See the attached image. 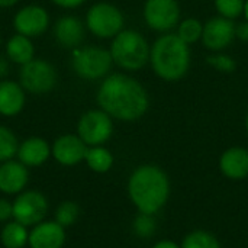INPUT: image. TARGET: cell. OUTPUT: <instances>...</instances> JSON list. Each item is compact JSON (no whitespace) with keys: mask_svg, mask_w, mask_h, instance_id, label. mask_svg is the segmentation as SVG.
Wrapping results in <instances>:
<instances>
[{"mask_svg":"<svg viewBox=\"0 0 248 248\" xmlns=\"http://www.w3.org/2000/svg\"><path fill=\"white\" fill-rule=\"evenodd\" d=\"M97 103L110 118L135 121L145 113L148 97L137 80L125 74H112L100 84Z\"/></svg>","mask_w":248,"mask_h":248,"instance_id":"obj_1","label":"cell"},{"mask_svg":"<svg viewBox=\"0 0 248 248\" xmlns=\"http://www.w3.org/2000/svg\"><path fill=\"white\" fill-rule=\"evenodd\" d=\"M126 190L138 212L155 215L170 198V180L160 167L144 164L132 171Z\"/></svg>","mask_w":248,"mask_h":248,"instance_id":"obj_2","label":"cell"},{"mask_svg":"<svg viewBox=\"0 0 248 248\" xmlns=\"http://www.w3.org/2000/svg\"><path fill=\"white\" fill-rule=\"evenodd\" d=\"M151 61L155 73L166 80L180 78L189 67V48L179 35L161 36L153 46Z\"/></svg>","mask_w":248,"mask_h":248,"instance_id":"obj_3","label":"cell"},{"mask_svg":"<svg viewBox=\"0 0 248 248\" xmlns=\"http://www.w3.org/2000/svg\"><path fill=\"white\" fill-rule=\"evenodd\" d=\"M112 60L125 70H140L148 60V45L135 31L119 32L110 46Z\"/></svg>","mask_w":248,"mask_h":248,"instance_id":"obj_4","label":"cell"},{"mask_svg":"<svg viewBox=\"0 0 248 248\" xmlns=\"http://www.w3.org/2000/svg\"><path fill=\"white\" fill-rule=\"evenodd\" d=\"M19 83L31 94L41 96L49 93L57 84V70L49 61L33 58L20 65Z\"/></svg>","mask_w":248,"mask_h":248,"instance_id":"obj_5","label":"cell"},{"mask_svg":"<svg viewBox=\"0 0 248 248\" xmlns=\"http://www.w3.org/2000/svg\"><path fill=\"white\" fill-rule=\"evenodd\" d=\"M112 61L109 51L99 46H86L74 49L71 64L78 77L84 80H97L110 70Z\"/></svg>","mask_w":248,"mask_h":248,"instance_id":"obj_6","label":"cell"},{"mask_svg":"<svg viewBox=\"0 0 248 248\" xmlns=\"http://www.w3.org/2000/svg\"><path fill=\"white\" fill-rule=\"evenodd\" d=\"M86 25L93 35L99 38H112L121 32L124 16L113 4L96 3L86 15Z\"/></svg>","mask_w":248,"mask_h":248,"instance_id":"obj_7","label":"cell"},{"mask_svg":"<svg viewBox=\"0 0 248 248\" xmlns=\"http://www.w3.org/2000/svg\"><path fill=\"white\" fill-rule=\"evenodd\" d=\"M113 132L110 116L103 110H89L83 113L77 124V135L89 147L105 144Z\"/></svg>","mask_w":248,"mask_h":248,"instance_id":"obj_8","label":"cell"},{"mask_svg":"<svg viewBox=\"0 0 248 248\" xmlns=\"http://www.w3.org/2000/svg\"><path fill=\"white\" fill-rule=\"evenodd\" d=\"M48 212V201L38 190H23L13 201V219L25 227L42 222Z\"/></svg>","mask_w":248,"mask_h":248,"instance_id":"obj_9","label":"cell"},{"mask_svg":"<svg viewBox=\"0 0 248 248\" xmlns=\"http://www.w3.org/2000/svg\"><path fill=\"white\" fill-rule=\"evenodd\" d=\"M49 26V15L45 7L39 4H26L20 7L13 17V28L16 33L28 38L41 36Z\"/></svg>","mask_w":248,"mask_h":248,"instance_id":"obj_10","label":"cell"},{"mask_svg":"<svg viewBox=\"0 0 248 248\" xmlns=\"http://www.w3.org/2000/svg\"><path fill=\"white\" fill-rule=\"evenodd\" d=\"M87 148L89 147L83 142V140L78 135L65 134L54 141L51 147V155L58 164L71 167L84 160Z\"/></svg>","mask_w":248,"mask_h":248,"instance_id":"obj_11","label":"cell"},{"mask_svg":"<svg viewBox=\"0 0 248 248\" xmlns=\"http://www.w3.org/2000/svg\"><path fill=\"white\" fill-rule=\"evenodd\" d=\"M144 15L153 29L167 31L177 23L180 12L176 0H147Z\"/></svg>","mask_w":248,"mask_h":248,"instance_id":"obj_12","label":"cell"},{"mask_svg":"<svg viewBox=\"0 0 248 248\" xmlns=\"http://www.w3.org/2000/svg\"><path fill=\"white\" fill-rule=\"evenodd\" d=\"M65 244V228L55 221H42L29 232L31 248H62Z\"/></svg>","mask_w":248,"mask_h":248,"instance_id":"obj_13","label":"cell"},{"mask_svg":"<svg viewBox=\"0 0 248 248\" xmlns=\"http://www.w3.org/2000/svg\"><path fill=\"white\" fill-rule=\"evenodd\" d=\"M29 180L28 167L19 160L0 163V192L4 195H19L25 190Z\"/></svg>","mask_w":248,"mask_h":248,"instance_id":"obj_14","label":"cell"},{"mask_svg":"<svg viewBox=\"0 0 248 248\" xmlns=\"http://www.w3.org/2000/svg\"><path fill=\"white\" fill-rule=\"evenodd\" d=\"M26 92L19 81L3 80L0 81V115L13 118L23 110Z\"/></svg>","mask_w":248,"mask_h":248,"instance_id":"obj_15","label":"cell"},{"mask_svg":"<svg viewBox=\"0 0 248 248\" xmlns=\"http://www.w3.org/2000/svg\"><path fill=\"white\" fill-rule=\"evenodd\" d=\"M52 33L61 46L76 49L84 38V26L76 16H61L54 23Z\"/></svg>","mask_w":248,"mask_h":248,"instance_id":"obj_16","label":"cell"},{"mask_svg":"<svg viewBox=\"0 0 248 248\" xmlns=\"http://www.w3.org/2000/svg\"><path fill=\"white\" fill-rule=\"evenodd\" d=\"M235 35L234 23L225 17H215L209 20L202 32L203 42L211 49H221L227 46Z\"/></svg>","mask_w":248,"mask_h":248,"instance_id":"obj_17","label":"cell"},{"mask_svg":"<svg viewBox=\"0 0 248 248\" xmlns=\"http://www.w3.org/2000/svg\"><path fill=\"white\" fill-rule=\"evenodd\" d=\"M51 155L49 144L39 137L26 138L17 148V160L26 167H39L42 166Z\"/></svg>","mask_w":248,"mask_h":248,"instance_id":"obj_18","label":"cell"},{"mask_svg":"<svg viewBox=\"0 0 248 248\" xmlns=\"http://www.w3.org/2000/svg\"><path fill=\"white\" fill-rule=\"evenodd\" d=\"M221 173L231 180L248 177V151L241 147L228 148L219 158Z\"/></svg>","mask_w":248,"mask_h":248,"instance_id":"obj_19","label":"cell"},{"mask_svg":"<svg viewBox=\"0 0 248 248\" xmlns=\"http://www.w3.org/2000/svg\"><path fill=\"white\" fill-rule=\"evenodd\" d=\"M32 38H28L25 35L16 33L6 42V58L15 64L23 65L35 58V46L31 41Z\"/></svg>","mask_w":248,"mask_h":248,"instance_id":"obj_20","label":"cell"},{"mask_svg":"<svg viewBox=\"0 0 248 248\" xmlns=\"http://www.w3.org/2000/svg\"><path fill=\"white\" fill-rule=\"evenodd\" d=\"M29 232L17 221H9L0 232V241L4 248H23L28 246Z\"/></svg>","mask_w":248,"mask_h":248,"instance_id":"obj_21","label":"cell"},{"mask_svg":"<svg viewBox=\"0 0 248 248\" xmlns=\"http://www.w3.org/2000/svg\"><path fill=\"white\" fill-rule=\"evenodd\" d=\"M84 161L92 171L108 173L113 166V155L108 148H105L102 145H96V147L87 148Z\"/></svg>","mask_w":248,"mask_h":248,"instance_id":"obj_22","label":"cell"},{"mask_svg":"<svg viewBox=\"0 0 248 248\" xmlns=\"http://www.w3.org/2000/svg\"><path fill=\"white\" fill-rule=\"evenodd\" d=\"M180 248H222L221 243L218 241V238L203 230H196L192 231L190 234H187L183 241Z\"/></svg>","mask_w":248,"mask_h":248,"instance_id":"obj_23","label":"cell"},{"mask_svg":"<svg viewBox=\"0 0 248 248\" xmlns=\"http://www.w3.org/2000/svg\"><path fill=\"white\" fill-rule=\"evenodd\" d=\"M17 148L19 142L13 131L4 125H0V163L13 160L17 154Z\"/></svg>","mask_w":248,"mask_h":248,"instance_id":"obj_24","label":"cell"},{"mask_svg":"<svg viewBox=\"0 0 248 248\" xmlns=\"http://www.w3.org/2000/svg\"><path fill=\"white\" fill-rule=\"evenodd\" d=\"M54 217H55V219H54L55 222H58L64 228H68L77 222V219L80 217V208L73 201H64L57 206Z\"/></svg>","mask_w":248,"mask_h":248,"instance_id":"obj_25","label":"cell"},{"mask_svg":"<svg viewBox=\"0 0 248 248\" xmlns=\"http://www.w3.org/2000/svg\"><path fill=\"white\" fill-rule=\"evenodd\" d=\"M132 230H134L135 235L140 238H151L157 230V221H155L154 215L138 212V215L135 217V219L132 222Z\"/></svg>","mask_w":248,"mask_h":248,"instance_id":"obj_26","label":"cell"},{"mask_svg":"<svg viewBox=\"0 0 248 248\" xmlns=\"http://www.w3.org/2000/svg\"><path fill=\"white\" fill-rule=\"evenodd\" d=\"M202 32H203L202 25L196 19H187L179 28V36L186 44H190V42L198 41L202 36Z\"/></svg>","mask_w":248,"mask_h":248,"instance_id":"obj_27","label":"cell"},{"mask_svg":"<svg viewBox=\"0 0 248 248\" xmlns=\"http://www.w3.org/2000/svg\"><path fill=\"white\" fill-rule=\"evenodd\" d=\"M217 9L225 17H237L244 7L243 0H215Z\"/></svg>","mask_w":248,"mask_h":248,"instance_id":"obj_28","label":"cell"},{"mask_svg":"<svg viewBox=\"0 0 248 248\" xmlns=\"http://www.w3.org/2000/svg\"><path fill=\"white\" fill-rule=\"evenodd\" d=\"M208 62L211 65H214L215 68H218L219 71H232L235 68V62L232 58L227 57V55H215V57H209Z\"/></svg>","mask_w":248,"mask_h":248,"instance_id":"obj_29","label":"cell"},{"mask_svg":"<svg viewBox=\"0 0 248 248\" xmlns=\"http://www.w3.org/2000/svg\"><path fill=\"white\" fill-rule=\"evenodd\" d=\"M13 218V202L0 198V222H9Z\"/></svg>","mask_w":248,"mask_h":248,"instance_id":"obj_30","label":"cell"},{"mask_svg":"<svg viewBox=\"0 0 248 248\" xmlns=\"http://www.w3.org/2000/svg\"><path fill=\"white\" fill-rule=\"evenodd\" d=\"M54 4L62 7V9H76L80 4H83L86 0H51Z\"/></svg>","mask_w":248,"mask_h":248,"instance_id":"obj_31","label":"cell"},{"mask_svg":"<svg viewBox=\"0 0 248 248\" xmlns=\"http://www.w3.org/2000/svg\"><path fill=\"white\" fill-rule=\"evenodd\" d=\"M237 36L243 41H248V22L247 23H241L237 28Z\"/></svg>","mask_w":248,"mask_h":248,"instance_id":"obj_32","label":"cell"},{"mask_svg":"<svg viewBox=\"0 0 248 248\" xmlns=\"http://www.w3.org/2000/svg\"><path fill=\"white\" fill-rule=\"evenodd\" d=\"M153 248H180V246L176 244L174 241H170V240H161V241L155 243Z\"/></svg>","mask_w":248,"mask_h":248,"instance_id":"obj_33","label":"cell"},{"mask_svg":"<svg viewBox=\"0 0 248 248\" xmlns=\"http://www.w3.org/2000/svg\"><path fill=\"white\" fill-rule=\"evenodd\" d=\"M7 73V61L0 57V76H4Z\"/></svg>","mask_w":248,"mask_h":248,"instance_id":"obj_34","label":"cell"},{"mask_svg":"<svg viewBox=\"0 0 248 248\" xmlns=\"http://www.w3.org/2000/svg\"><path fill=\"white\" fill-rule=\"evenodd\" d=\"M19 0H0V7H12L17 3Z\"/></svg>","mask_w":248,"mask_h":248,"instance_id":"obj_35","label":"cell"},{"mask_svg":"<svg viewBox=\"0 0 248 248\" xmlns=\"http://www.w3.org/2000/svg\"><path fill=\"white\" fill-rule=\"evenodd\" d=\"M246 15H247V19H248V1H247V4H246Z\"/></svg>","mask_w":248,"mask_h":248,"instance_id":"obj_36","label":"cell"},{"mask_svg":"<svg viewBox=\"0 0 248 248\" xmlns=\"http://www.w3.org/2000/svg\"><path fill=\"white\" fill-rule=\"evenodd\" d=\"M246 124H247V131H248V115H247V122H246Z\"/></svg>","mask_w":248,"mask_h":248,"instance_id":"obj_37","label":"cell"}]
</instances>
